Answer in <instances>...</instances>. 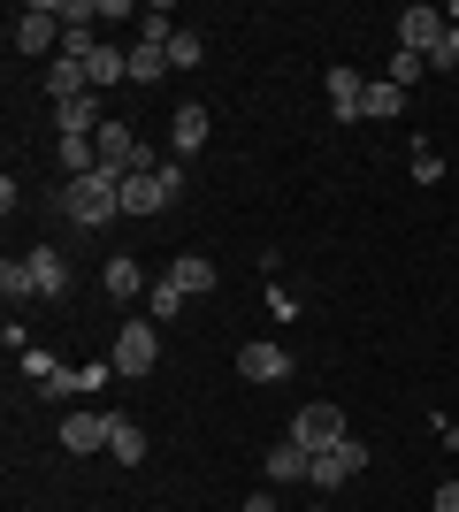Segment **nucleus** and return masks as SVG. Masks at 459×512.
Listing matches in <instances>:
<instances>
[{"mask_svg": "<svg viewBox=\"0 0 459 512\" xmlns=\"http://www.w3.org/2000/svg\"><path fill=\"white\" fill-rule=\"evenodd\" d=\"M62 214L77 222V230L115 222V214H123V176H115V169H92V176H77V184H62Z\"/></svg>", "mask_w": 459, "mask_h": 512, "instance_id": "f257e3e1", "label": "nucleus"}, {"mask_svg": "<svg viewBox=\"0 0 459 512\" xmlns=\"http://www.w3.org/2000/svg\"><path fill=\"white\" fill-rule=\"evenodd\" d=\"M115 375H153V367H161V321H123V329H115Z\"/></svg>", "mask_w": 459, "mask_h": 512, "instance_id": "f03ea898", "label": "nucleus"}, {"mask_svg": "<svg viewBox=\"0 0 459 512\" xmlns=\"http://www.w3.org/2000/svg\"><path fill=\"white\" fill-rule=\"evenodd\" d=\"M360 467H368V444H360V436H345V444L314 451V467H306V490H314V497H329V490H345V482H352Z\"/></svg>", "mask_w": 459, "mask_h": 512, "instance_id": "7ed1b4c3", "label": "nucleus"}, {"mask_svg": "<svg viewBox=\"0 0 459 512\" xmlns=\"http://www.w3.org/2000/svg\"><path fill=\"white\" fill-rule=\"evenodd\" d=\"M352 428H345V413L329 406V398H314V406H299L291 413V444L299 451H329V444H345Z\"/></svg>", "mask_w": 459, "mask_h": 512, "instance_id": "20e7f679", "label": "nucleus"}, {"mask_svg": "<svg viewBox=\"0 0 459 512\" xmlns=\"http://www.w3.org/2000/svg\"><path fill=\"white\" fill-rule=\"evenodd\" d=\"M16 54H62V16H54V0L16 8Z\"/></svg>", "mask_w": 459, "mask_h": 512, "instance_id": "39448f33", "label": "nucleus"}, {"mask_svg": "<svg viewBox=\"0 0 459 512\" xmlns=\"http://www.w3.org/2000/svg\"><path fill=\"white\" fill-rule=\"evenodd\" d=\"M437 39H444V8H429V0H414L406 16H398V54H437Z\"/></svg>", "mask_w": 459, "mask_h": 512, "instance_id": "423d86ee", "label": "nucleus"}, {"mask_svg": "<svg viewBox=\"0 0 459 512\" xmlns=\"http://www.w3.org/2000/svg\"><path fill=\"white\" fill-rule=\"evenodd\" d=\"M322 92H329V115H337V123H360V107H368V77H360V69H322Z\"/></svg>", "mask_w": 459, "mask_h": 512, "instance_id": "0eeeda50", "label": "nucleus"}, {"mask_svg": "<svg viewBox=\"0 0 459 512\" xmlns=\"http://www.w3.org/2000/svg\"><path fill=\"white\" fill-rule=\"evenodd\" d=\"M207 138H215L207 107H199V100H184V107L169 115V153H176V161H199V146H207Z\"/></svg>", "mask_w": 459, "mask_h": 512, "instance_id": "6e6552de", "label": "nucleus"}, {"mask_svg": "<svg viewBox=\"0 0 459 512\" xmlns=\"http://www.w3.org/2000/svg\"><path fill=\"white\" fill-rule=\"evenodd\" d=\"M238 375H245V383H284V375H291V352L276 337H253L238 352Z\"/></svg>", "mask_w": 459, "mask_h": 512, "instance_id": "1a4fd4ad", "label": "nucleus"}, {"mask_svg": "<svg viewBox=\"0 0 459 512\" xmlns=\"http://www.w3.org/2000/svg\"><path fill=\"white\" fill-rule=\"evenodd\" d=\"M100 92H77V100H54V138H100Z\"/></svg>", "mask_w": 459, "mask_h": 512, "instance_id": "9d476101", "label": "nucleus"}, {"mask_svg": "<svg viewBox=\"0 0 459 512\" xmlns=\"http://www.w3.org/2000/svg\"><path fill=\"white\" fill-rule=\"evenodd\" d=\"M100 291H108L115 306H138V299H146V291H153V276H146V268H138L131 253H115L108 268H100Z\"/></svg>", "mask_w": 459, "mask_h": 512, "instance_id": "9b49d317", "label": "nucleus"}, {"mask_svg": "<svg viewBox=\"0 0 459 512\" xmlns=\"http://www.w3.org/2000/svg\"><path fill=\"white\" fill-rule=\"evenodd\" d=\"M62 451H108V413H85V406H69L62 413Z\"/></svg>", "mask_w": 459, "mask_h": 512, "instance_id": "f8f14e48", "label": "nucleus"}, {"mask_svg": "<svg viewBox=\"0 0 459 512\" xmlns=\"http://www.w3.org/2000/svg\"><path fill=\"white\" fill-rule=\"evenodd\" d=\"M161 276H169L176 291H184V299H207V291L222 283V268H215V260H199V253H184V260H169Z\"/></svg>", "mask_w": 459, "mask_h": 512, "instance_id": "ddd939ff", "label": "nucleus"}, {"mask_svg": "<svg viewBox=\"0 0 459 512\" xmlns=\"http://www.w3.org/2000/svg\"><path fill=\"white\" fill-rule=\"evenodd\" d=\"M23 260H31V276H39V299H62L69 291V260L54 253V245H31Z\"/></svg>", "mask_w": 459, "mask_h": 512, "instance_id": "4468645a", "label": "nucleus"}, {"mask_svg": "<svg viewBox=\"0 0 459 512\" xmlns=\"http://www.w3.org/2000/svg\"><path fill=\"white\" fill-rule=\"evenodd\" d=\"M77 92H92L85 62H69V54H54V62H46V100H77Z\"/></svg>", "mask_w": 459, "mask_h": 512, "instance_id": "2eb2a0df", "label": "nucleus"}, {"mask_svg": "<svg viewBox=\"0 0 459 512\" xmlns=\"http://www.w3.org/2000/svg\"><path fill=\"white\" fill-rule=\"evenodd\" d=\"M108 459L138 467V459H146V428H138V421H123V413H108Z\"/></svg>", "mask_w": 459, "mask_h": 512, "instance_id": "dca6fc26", "label": "nucleus"}, {"mask_svg": "<svg viewBox=\"0 0 459 512\" xmlns=\"http://www.w3.org/2000/svg\"><path fill=\"white\" fill-rule=\"evenodd\" d=\"M85 77H92V92L123 85V77H131V46H100V54L85 62Z\"/></svg>", "mask_w": 459, "mask_h": 512, "instance_id": "f3484780", "label": "nucleus"}, {"mask_svg": "<svg viewBox=\"0 0 459 512\" xmlns=\"http://www.w3.org/2000/svg\"><path fill=\"white\" fill-rule=\"evenodd\" d=\"M0 299H8V314H16L23 299H39V276H31V260H0Z\"/></svg>", "mask_w": 459, "mask_h": 512, "instance_id": "a211bd4d", "label": "nucleus"}, {"mask_svg": "<svg viewBox=\"0 0 459 512\" xmlns=\"http://www.w3.org/2000/svg\"><path fill=\"white\" fill-rule=\"evenodd\" d=\"M306 467H314V451H299L291 436L268 451V482H306Z\"/></svg>", "mask_w": 459, "mask_h": 512, "instance_id": "6ab92c4d", "label": "nucleus"}, {"mask_svg": "<svg viewBox=\"0 0 459 512\" xmlns=\"http://www.w3.org/2000/svg\"><path fill=\"white\" fill-rule=\"evenodd\" d=\"M184 306H192V299H184V291H176L169 276H153V291H146V321H161V329H169V321L184 314Z\"/></svg>", "mask_w": 459, "mask_h": 512, "instance_id": "aec40b11", "label": "nucleus"}, {"mask_svg": "<svg viewBox=\"0 0 459 512\" xmlns=\"http://www.w3.org/2000/svg\"><path fill=\"white\" fill-rule=\"evenodd\" d=\"M360 115H375V123H391V115H406V85H391V77H375L368 85V107Z\"/></svg>", "mask_w": 459, "mask_h": 512, "instance_id": "412c9836", "label": "nucleus"}, {"mask_svg": "<svg viewBox=\"0 0 459 512\" xmlns=\"http://www.w3.org/2000/svg\"><path fill=\"white\" fill-rule=\"evenodd\" d=\"M161 77H176L169 54L161 46H131V85H161Z\"/></svg>", "mask_w": 459, "mask_h": 512, "instance_id": "4be33fe9", "label": "nucleus"}, {"mask_svg": "<svg viewBox=\"0 0 459 512\" xmlns=\"http://www.w3.org/2000/svg\"><path fill=\"white\" fill-rule=\"evenodd\" d=\"M176 31H184V23H176L169 8H146V16H138V46H161V54H169Z\"/></svg>", "mask_w": 459, "mask_h": 512, "instance_id": "5701e85b", "label": "nucleus"}, {"mask_svg": "<svg viewBox=\"0 0 459 512\" xmlns=\"http://www.w3.org/2000/svg\"><path fill=\"white\" fill-rule=\"evenodd\" d=\"M199 54H207V39H199L192 23H184V31L169 39V69H199Z\"/></svg>", "mask_w": 459, "mask_h": 512, "instance_id": "b1692460", "label": "nucleus"}, {"mask_svg": "<svg viewBox=\"0 0 459 512\" xmlns=\"http://www.w3.org/2000/svg\"><path fill=\"white\" fill-rule=\"evenodd\" d=\"M23 375H31V383H54V375H62V360H54V352H46V344H31V352H23Z\"/></svg>", "mask_w": 459, "mask_h": 512, "instance_id": "393cba45", "label": "nucleus"}, {"mask_svg": "<svg viewBox=\"0 0 459 512\" xmlns=\"http://www.w3.org/2000/svg\"><path fill=\"white\" fill-rule=\"evenodd\" d=\"M429 69H437V77H444V69H459V31H452V23H444V39H437V54H429Z\"/></svg>", "mask_w": 459, "mask_h": 512, "instance_id": "a878e982", "label": "nucleus"}, {"mask_svg": "<svg viewBox=\"0 0 459 512\" xmlns=\"http://www.w3.org/2000/svg\"><path fill=\"white\" fill-rule=\"evenodd\" d=\"M421 77H429V62H421V54H398V62H391V85H421Z\"/></svg>", "mask_w": 459, "mask_h": 512, "instance_id": "bb28decb", "label": "nucleus"}, {"mask_svg": "<svg viewBox=\"0 0 459 512\" xmlns=\"http://www.w3.org/2000/svg\"><path fill=\"white\" fill-rule=\"evenodd\" d=\"M77 390H85V375H77V367H62V375H54V383H46L39 398H77Z\"/></svg>", "mask_w": 459, "mask_h": 512, "instance_id": "cd10ccee", "label": "nucleus"}, {"mask_svg": "<svg viewBox=\"0 0 459 512\" xmlns=\"http://www.w3.org/2000/svg\"><path fill=\"white\" fill-rule=\"evenodd\" d=\"M437 176H444V161H437L429 146H421V153H414V184H437Z\"/></svg>", "mask_w": 459, "mask_h": 512, "instance_id": "c85d7f7f", "label": "nucleus"}, {"mask_svg": "<svg viewBox=\"0 0 459 512\" xmlns=\"http://www.w3.org/2000/svg\"><path fill=\"white\" fill-rule=\"evenodd\" d=\"M437 512H459V474H452V482L437 490Z\"/></svg>", "mask_w": 459, "mask_h": 512, "instance_id": "c756f323", "label": "nucleus"}, {"mask_svg": "<svg viewBox=\"0 0 459 512\" xmlns=\"http://www.w3.org/2000/svg\"><path fill=\"white\" fill-rule=\"evenodd\" d=\"M245 512H284V505H276V497H253V505H245Z\"/></svg>", "mask_w": 459, "mask_h": 512, "instance_id": "7c9ffc66", "label": "nucleus"}, {"mask_svg": "<svg viewBox=\"0 0 459 512\" xmlns=\"http://www.w3.org/2000/svg\"><path fill=\"white\" fill-rule=\"evenodd\" d=\"M444 444H452V451H459V421H452V428H444Z\"/></svg>", "mask_w": 459, "mask_h": 512, "instance_id": "2f4dec72", "label": "nucleus"}, {"mask_svg": "<svg viewBox=\"0 0 459 512\" xmlns=\"http://www.w3.org/2000/svg\"><path fill=\"white\" fill-rule=\"evenodd\" d=\"M444 23H452V31H459V0H452V8H444Z\"/></svg>", "mask_w": 459, "mask_h": 512, "instance_id": "473e14b6", "label": "nucleus"}]
</instances>
